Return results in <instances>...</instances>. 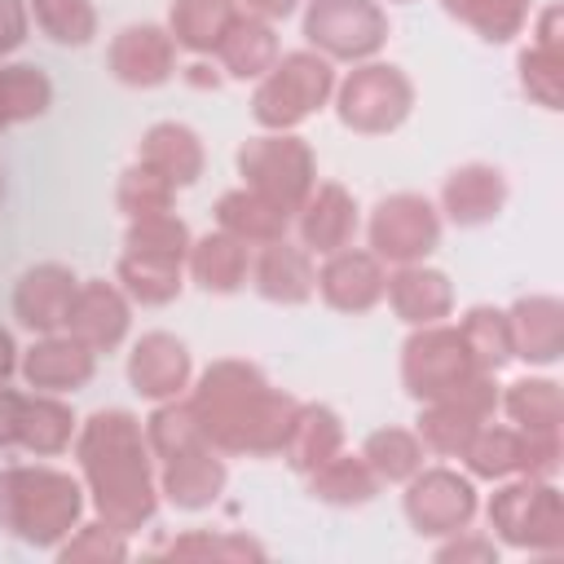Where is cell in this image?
Listing matches in <instances>:
<instances>
[{"mask_svg": "<svg viewBox=\"0 0 564 564\" xmlns=\"http://www.w3.org/2000/svg\"><path fill=\"white\" fill-rule=\"evenodd\" d=\"M198 432L220 454L273 458L295 419V397L273 388L269 375L247 357H220L203 375H194L185 392Z\"/></svg>", "mask_w": 564, "mask_h": 564, "instance_id": "cell-1", "label": "cell"}, {"mask_svg": "<svg viewBox=\"0 0 564 564\" xmlns=\"http://www.w3.org/2000/svg\"><path fill=\"white\" fill-rule=\"evenodd\" d=\"M75 458L84 494L119 533H137L159 511V467L145 441V427L128 410H93L79 419L75 432Z\"/></svg>", "mask_w": 564, "mask_h": 564, "instance_id": "cell-2", "label": "cell"}, {"mask_svg": "<svg viewBox=\"0 0 564 564\" xmlns=\"http://www.w3.org/2000/svg\"><path fill=\"white\" fill-rule=\"evenodd\" d=\"M84 480L70 471L48 463L0 467V529L31 546H57L84 520Z\"/></svg>", "mask_w": 564, "mask_h": 564, "instance_id": "cell-3", "label": "cell"}, {"mask_svg": "<svg viewBox=\"0 0 564 564\" xmlns=\"http://www.w3.org/2000/svg\"><path fill=\"white\" fill-rule=\"evenodd\" d=\"M335 62L304 48L278 53V62L256 79L251 93V119L260 132H295L304 119H313L335 97Z\"/></svg>", "mask_w": 564, "mask_h": 564, "instance_id": "cell-4", "label": "cell"}, {"mask_svg": "<svg viewBox=\"0 0 564 564\" xmlns=\"http://www.w3.org/2000/svg\"><path fill=\"white\" fill-rule=\"evenodd\" d=\"M498 489L485 502V520L498 542L533 555H560L564 551V498L555 480L542 476H507L494 480Z\"/></svg>", "mask_w": 564, "mask_h": 564, "instance_id": "cell-5", "label": "cell"}, {"mask_svg": "<svg viewBox=\"0 0 564 564\" xmlns=\"http://www.w3.org/2000/svg\"><path fill=\"white\" fill-rule=\"evenodd\" d=\"M335 119L348 128V132H361V137H388L397 132L410 110H414V79L397 66V62H383V57H370V62H352L348 75L335 79Z\"/></svg>", "mask_w": 564, "mask_h": 564, "instance_id": "cell-6", "label": "cell"}, {"mask_svg": "<svg viewBox=\"0 0 564 564\" xmlns=\"http://www.w3.org/2000/svg\"><path fill=\"white\" fill-rule=\"evenodd\" d=\"M234 167H238L247 189H256L260 198L278 203L291 216L308 198V189L317 185V154L300 132H256V137H247L234 154Z\"/></svg>", "mask_w": 564, "mask_h": 564, "instance_id": "cell-7", "label": "cell"}, {"mask_svg": "<svg viewBox=\"0 0 564 564\" xmlns=\"http://www.w3.org/2000/svg\"><path fill=\"white\" fill-rule=\"evenodd\" d=\"M300 31L313 53L352 66L383 53L392 22L379 0H304Z\"/></svg>", "mask_w": 564, "mask_h": 564, "instance_id": "cell-8", "label": "cell"}, {"mask_svg": "<svg viewBox=\"0 0 564 564\" xmlns=\"http://www.w3.org/2000/svg\"><path fill=\"white\" fill-rule=\"evenodd\" d=\"M441 212L427 194L397 189L383 194L366 216V247L392 269V264H419L441 247Z\"/></svg>", "mask_w": 564, "mask_h": 564, "instance_id": "cell-9", "label": "cell"}, {"mask_svg": "<svg viewBox=\"0 0 564 564\" xmlns=\"http://www.w3.org/2000/svg\"><path fill=\"white\" fill-rule=\"evenodd\" d=\"M401 489V511L419 538H449L480 516L476 480L449 463H423Z\"/></svg>", "mask_w": 564, "mask_h": 564, "instance_id": "cell-10", "label": "cell"}, {"mask_svg": "<svg viewBox=\"0 0 564 564\" xmlns=\"http://www.w3.org/2000/svg\"><path fill=\"white\" fill-rule=\"evenodd\" d=\"M476 370L463 335L454 322H432V326H410L401 344V388L423 405L449 397L458 383H467Z\"/></svg>", "mask_w": 564, "mask_h": 564, "instance_id": "cell-11", "label": "cell"}, {"mask_svg": "<svg viewBox=\"0 0 564 564\" xmlns=\"http://www.w3.org/2000/svg\"><path fill=\"white\" fill-rule=\"evenodd\" d=\"M388 291V264L370 251V247H339L330 256H322L317 264V300L335 313H370L375 304H383Z\"/></svg>", "mask_w": 564, "mask_h": 564, "instance_id": "cell-12", "label": "cell"}, {"mask_svg": "<svg viewBox=\"0 0 564 564\" xmlns=\"http://www.w3.org/2000/svg\"><path fill=\"white\" fill-rule=\"evenodd\" d=\"M128 388L159 405V401H176L189 392L194 383V357L185 348V339H176L172 330H145L132 339L128 348Z\"/></svg>", "mask_w": 564, "mask_h": 564, "instance_id": "cell-13", "label": "cell"}, {"mask_svg": "<svg viewBox=\"0 0 564 564\" xmlns=\"http://www.w3.org/2000/svg\"><path fill=\"white\" fill-rule=\"evenodd\" d=\"M176 53L181 48L163 22H128L106 44V70L123 88H159L181 70Z\"/></svg>", "mask_w": 564, "mask_h": 564, "instance_id": "cell-14", "label": "cell"}, {"mask_svg": "<svg viewBox=\"0 0 564 564\" xmlns=\"http://www.w3.org/2000/svg\"><path fill=\"white\" fill-rule=\"evenodd\" d=\"M97 375V352L88 344H79L75 335L66 330H53V335H35L22 357H18V379L31 388V392H57V397H70L79 388H88Z\"/></svg>", "mask_w": 564, "mask_h": 564, "instance_id": "cell-15", "label": "cell"}, {"mask_svg": "<svg viewBox=\"0 0 564 564\" xmlns=\"http://www.w3.org/2000/svg\"><path fill=\"white\" fill-rule=\"evenodd\" d=\"M291 225H295V242L308 247V251L322 260V256H330V251L357 242L361 207H357L352 189H344L339 181H317V185L308 189V198L295 207Z\"/></svg>", "mask_w": 564, "mask_h": 564, "instance_id": "cell-16", "label": "cell"}, {"mask_svg": "<svg viewBox=\"0 0 564 564\" xmlns=\"http://www.w3.org/2000/svg\"><path fill=\"white\" fill-rule=\"evenodd\" d=\"M247 282L256 286L260 300L300 308L317 295V256L291 238H273L264 247H251V273Z\"/></svg>", "mask_w": 564, "mask_h": 564, "instance_id": "cell-17", "label": "cell"}, {"mask_svg": "<svg viewBox=\"0 0 564 564\" xmlns=\"http://www.w3.org/2000/svg\"><path fill=\"white\" fill-rule=\"evenodd\" d=\"M79 291V273L62 260H40L18 273L13 282V317L31 335H53L66 326L70 300Z\"/></svg>", "mask_w": 564, "mask_h": 564, "instance_id": "cell-18", "label": "cell"}, {"mask_svg": "<svg viewBox=\"0 0 564 564\" xmlns=\"http://www.w3.org/2000/svg\"><path fill=\"white\" fill-rule=\"evenodd\" d=\"M128 326H132V300L123 295V286L106 278H79V291L70 300L62 330L88 344L93 352H110L128 339Z\"/></svg>", "mask_w": 564, "mask_h": 564, "instance_id": "cell-19", "label": "cell"}, {"mask_svg": "<svg viewBox=\"0 0 564 564\" xmlns=\"http://www.w3.org/2000/svg\"><path fill=\"white\" fill-rule=\"evenodd\" d=\"M507 207V176L494 163H458L436 194V212L441 220L458 225V229H476L498 220Z\"/></svg>", "mask_w": 564, "mask_h": 564, "instance_id": "cell-20", "label": "cell"}, {"mask_svg": "<svg viewBox=\"0 0 564 564\" xmlns=\"http://www.w3.org/2000/svg\"><path fill=\"white\" fill-rule=\"evenodd\" d=\"M383 300H388V308L405 326H432V322H449V313H454V282H449L445 269H436L427 260L392 264Z\"/></svg>", "mask_w": 564, "mask_h": 564, "instance_id": "cell-21", "label": "cell"}, {"mask_svg": "<svg viewBox=\"0 0 564 564\" xmlns=\"http://www.w3.org/2000/svg\"><path fill=\"white\" fill-rule=\"evenodd\" d=\"M229 485L225 454L212 445H194L185 454H172L159 463V498L176 511H203L212 507Z\"/></svg>", "mask_w": 564, "mask_h": 564, "instance_id": "cell-22", "label": "cell"}, {"mask_svg": "<svg viewBox=\"0 0 564 564\" xmlns=\"http://www.w3.org/2000/svg\"><path fill=\"white\" fill-rule=\"evenodd\" d=\"M137 163L154 167L172 189H185L203 176L207 167V150H203V137L181 123V119H159L141 132L137 141Z\"/></svg>", "mask_w": 564, "mask_h": 564, "instance_id": "cell-23", "label": "cell"}, {"mask_svg": "<svg viewBox=\"0 0 564 564\" xmlns=\"http://www.w3.org/2000/svg\"><path fill=\"white\" fill-rule=\"evenodd\" d=\"M511 357L529 366H551L564 352V304L555 295H520L507 308Z\"/></svg>", "mask_w": 564, "mask_h": 564, "instance_id": "cell-24", "label": "cell"}, {"mask_svg": "<svg viewBox=\"0 0 564 564\" xmlns=\"http://www.w3.org/2000/svg\"><path fill=\"white\" fill-rule=\"evenodd\" d=\"M185 273L198 291L207 295H234L247 286V273H251V247L238 242L234 234L225 229H212L203 238L189 242V256H185Z\"/></svg>", "mask_w": 564, "mask_h": 564, "instance_id": "cell-25", "label": "cell"}, {"mask_svg": "<svg viewBox=\"0 0 564 564\" xmlns=\"http://www.w3.org/2000/svg\"><path fill=\"white\" fill-rule=\"evenodd\" d=\"M339 449H344V419L322 401H300L295 419H291V427L282 436V449H278L286 458V467L308 476L313 467H322Z\"/></svg>", "mask_w": 564, "mask_h": 564, "instance_id": "cell-26", "label": "cell"}, {"mask_svg": "<svg viewBox=\"0 0 564 564\" xmlns=\"http://www.w3.org/2000/svg\"><path fill=\"white\" fill-rule=\"evenodd\" d=\"M278 53H282V40H278V26L273 22H264V18H251V13H238L234 22H229V31L220 35V44H216V66H220V75H229V79H260L273 62H278Z\"/></svg>", "mask_w": 564, "mask_h": 564, "instance_id": "cell-27", "label": "cell"}, {"mask_svg": "<svg viewBox=\"0 0 564 564\" xmlns=\"http://www.w3.org/2000/svg\"><path fill=\"white\" fill-rule=\"evenodd\" d=\"M79 419L57 392H22V419H18V449L35 458H57L75 445Z\"/></svg>", "mask_w": 564, "mask_h": 564, "instance_id": "cell-28", "label": "cell"}, {"mask_svg": "<svg viewBox=\"0 0 564 564\" xmlns=\"http://www.w3.org/2000/svg\"><path fill=\"white\" fill-rule=\"evenodd\" d=\"M216 229L234 234L247 247H264V242L291 234V212H282L278 203H269L256 189L238 185V189H225L216 198Z\"/></svg>", "mask_w": 564, "mask_h": 564, "instance_id": "cell-29", "label": "cell"}, {"mask_svg": "<svg viewBox=\"0 0 564 564\" xmlns=\"http://www.w3.org/2000/svg\"><path fill=\"white\" fill-rule=\"evenodd\" d=\"M238 13H242L238 0H172L163 26L176 40V48H185L194 57H212Z\"/></svg>", "mask_w": 564, "mask_h": 564, "instance_id": "cell-30", "label": "cell"}, {"mask_svg": "<svg viewBox=\"0 0 564 564\" xmlns=\"http://www.w3.org/2000/svg\"><path fill=\"white\" fill-rule=\"evenodd\" d=\"M471 480H507V476H524V432L516 423H494L485 419L476 427V436L467 441L463 458Z\"/></svg>", "mask_w": 564, "mask_h": 564, "instance_id": "cell-31", "label": "cell"}, {"mask_svg": "<svg viewBox=\"0 0 564 564\" xmlns=\"http://www.w3.org/2000/svg\"><path fill=\"white\" fill-rule=\"evenodd\" d=\"M498 410L520 432H560L564 427L560 383L555 379H542V375H520L507 388H498Z\"/></svg>", "mask_w": 564, "mask_h": 564, "instance_id": "cell-32", "label": "cell"}, {"mask_svg": "<svg viewBox=\"0 0 564 564\" xmlns=\"http://www.w3.org/2000/svg\"><path fill=\"white\" fill-rule=\"evenodd\" d=\"M308 494L317 498V502H326V507H366L383 485H379V476L370 471V463L361 458V454H352V449H339V454H330L322 467H313L308 476Z\"/></svg>", "mask_w": 564, "mask_h": 564, "instance_id": "cell-33", "label": "cell"}, {"mask_svg": "<svg viewBox=\"0 0 564 564\" xmlns=\"http://www.w3.org/2000/svg\"><path fill=\"white\" fill-rule=\"evenodd\" d=\"M357 454L370 463V471L379 476V485H405V480L427 463V449H423L419 432H414V427H397V423L375 427V432L361 441Z\"/></svg>", "mask_w": 564, "mask_h": 564, "instance_id": "cell-34", "label": "cell"}, {"mask_svg": "<svg viewBox=\"0 0 564 564\" xmlns=\"http://www.w3.org/2000/svg\"><path fill=\"white\" fill-rule=\"evenodd\" d=\"M115 282L123 286V295L141 308H163L181 295L185 286V264H167V260H150V256H132L123 251L115 264Z\"/></svg>", "mask_w": 564, "mask_h": 564, "instance_id": "cell-35", "label": "cell"}, {"mask_svg": "<svg viewBox=\"0 0 564 564\" xmlns=\"http://www.w3.org/2000/svg\"><path fill=\"white\" fill-rule=\"evenodd\" d=\"M441 9L485 44H511L533 18V0H441Z\"/></svg>", "mask_w": 564, "mask_h": 564, "instance_id": "cell-36", "label": "cell"}, {"mask_svg": "<svg viewBox=\"0 0 564 564\" xmlns=\"http://www.w3.org/2000/svg\"><path fill=\"white\" fill-rule=\"evenodd\" d=\"M53 106V79L35 62H0V115L4 123H31L48 115Z\"/></svg>", "mask_w": 564, "mask_h": 564, "instance_id": "cell-37", "label": "cell"}, {"mask_svg": "<svg viewBox=\"0 0 564 564\" xmlns=\"http://www.w3.org/2000/svg\"><path fill=\"white\" fill-rule=\"evenodd\" d=\"M458 335H463V344H467V352H471V361H476V370H485V375H498L507 361H516L511 357V330H507V308H494V304H471L458 322Z\"/></svg>", "mask_w": 564, "mask_h": 564, "instance_id": "cell-38", "label": "cell"}, {"mask_svg": "<svg viewBox=\"0 0 564 564\" xmlns=\"http://www.w3.org/2000/svg\"><path fill=\"white\" fill-rule=\"evenodd\" d=\"M485 419H476L471 410L454 405V401H423L419 405V419H414V432L423 441V449L432 458H463L467 441L476 436Z\"/></svg>", "mask_w": 564, "mask_h": 564, "instance_id": "cell-39", "label": "cell"}, {"mask_svg": "<svg viewBox=\"0 0 564 564\" xmlns=\"http://www.w3.org/2000/svg\"><path fill=\"white\" fill-rule=\"evenodd\" d=\"M189 225L176 212H154V216H137L123 229V251L132 256H150V260H167V264H185L189 256Z\"/></svg>", "mask_w": 564, "mask_h": 564, "instance_id": "cell-40", "label": "cell"}, {"mask_svg": "<svg viewBox=\"0 0 564 564\" xmlns=\"http://www.w3.org/2000/svg\"><path fill=\"white\" fill-rule=\"evenodd\" d=\"M26 9H31V26L62 48H84L97 40L93 0H26Z\"/></svg>", "mask_w": 564, "mask_h": 564, "instance_id": "cell-41", "label": "cell"}, {"mask_svg": "<svg viewBox=\"0 0 564 564\" xmlns=\"http://www.w3.org/2000/svg\"><path fill=\"white\" fill-rule=\"evenodd\" d=\"M141 427H145V441H150L154 463H163V458H172V454H185V449H194V445H207L185 397L159 401V405L150 410V419H141Z\"/></svg>", "mask_w": 564, "mask_h": 564, "instance_id": "cell-42", "label": "cell"}, {"mask_svg": "<svg viewBox=\"0 0 564 564\" xmlns=\"http://www.w3.org/2000/svg\"><path fill=\"white\" fill-rule=\"evenodd\" d=\"M53 555L62 560V564H119V560H128V533H119V529H110L106 520H79L57 546H53Z\"/></svg>", "mask_w": 564, "mask_h": 564, "instance_id": "cell-43", "label": "cell"}, {"mask_svg": "<svg viewBox=\"0 0 564 564\" xmlns=\"http://www.w3.org/2000/svg\"><path fill=\"white\" fill-rule=\"evenodd\" d=\"M163 560H264V546L247 533L234 529H189L181 538H172L163 551Z\"/></svg>", "mask_w": 564, "mask_h": 564, "instance_id": "cell-44", "label": "cell"}, {"mask_svg": "<svg viewBox=\"0 0 564 564\" xmlns=\"http://www.w3.org/2000/svg\"><path fill=\"white\" fill-rule=\"evenodd\" d=\"M172 203H176V189L154 172V167H145V163H128L123 172H119V181H115V207L128 216V220H137V216H154V212H172Z\"/></svg>", "mask_w": 564, "mask_h": 564, "instance_id": "cell-45", "label": "cell"}, {"mask_svg": "<svg viewBox=\"0 0 564 564\" xmlns=\"http://www.w3.org/2000/svg\"><path fill=\"white\" fill-rule=\"evenodd\" d=\"M516 66H520V88H524V97H533V101L546 106V110H560V106H564V53L524 44L520 57H516Z\"/></svg>", "mask_w": 564, "mask_h": 564, "instance_id": "cell-46", "label": "cell"}, {"mask_svg": "<svg viewBox=\"0 0 564 564\" xmlns=\"http://www.w3.org/2000/svg\"><path fill=\"white\" fill-rule=\"evenodd\" d=\"M441 564H494L502 551H498V542H494V533H485V529H458V533H449V538H441L436 542V551H432Z\"/></svg>", "mask_w": 564, "mask_h": 564, "instance_id": "cell-47", "label": "cell"}, {"mask_svg": "<svg viewBox=\"0 0 564 564\" xmlns=\"http://www.w3.org/2000/svg\"><path fill=\"white\" fill-rule=\"evenodd\" d=\"M31 35V9L26 0H0V62H9Z\"/></svg>", "mask_w": 564, "mask_h": 564, "instance_id": "cell-48", "label": "cell"}, {"mask_svg": "<svg viewBox=\"0 0 564 564\" xmlns=\"http://www.w3.org/2000/svg\"><path fill=\"white\" fill-rule=\"evenodd\" d=\"M18 419H22V388L0 383V454L18 449Z\"/></svg>", "mask_w": 564, "mask_h": 564, "instance_id": "cell-49", "label": "cell"}, {"mask_svg": "<svg viewBox=\"0 0 564 564\" xmlns=\"http://www.w3.org/2000/svg\"><path fill=\"white\" fill-rule=\"evenodd\" d=\"M564 9L560 4H546L538 18H533V40L529 44H538V48H555V53H564Z\"/></svg>", "mask_w": 564, "mask_h": 564, "instance_id": "cell-50", "label": "cell"}, {"mask_svg": "<svg viewBox=\"0 0 564 564\" xmlns=\"http://www.w3.org/2000/svg\"><path fill=\"white\" fill-rule=\"evenodd\" d=\"M238 9L278 26V22H286V18H295V13L304 9V0H238Z\"/></svg>", "mask_w": 564, "mask_h": 564, "instance_id": "cell-51", "label": "cell"}, {"mask_svg": "<svg viewBox=\"0 0 564 564\" xmlns=\"http://www.w3.org/2000/svg\"><path fill=\"white\" fill-rule=\"evenodd\" d=\"M18 357H22V348H18L13 330L0 326V383H9V379L18 375Z\"/></svg>", "mask_w": 564, "mask_h": 564, "instance_id": "cell-52", "label": "cell"}, {"mask_svg": "<svg viewBox=\"0 0 564 564\" xmlns=\"http://www.w3.org/2000/svg\"><path fill=\"white\" fill-rule=\"evenodd\" d=\"M181 75H185V79H189L194 88H220V79H225V75H220V66H207L203 57H198L194 66H185Z\"/></svg>", "mask_w": 564, "mask_h": 564, "instance_id": "cell-53", "label": "cell"}, {"mask_svg": "<svg viewBox=\"0 0 564 564\" xmlns=\"http://www.w3.org/2000/svg\"><path fill=\"white\" fill-rule=\"evenodd\" d=\"M0 203H4V167H0Z\"/></svg>", "mask_w": 564, "mask_h": 564, "instance_id": "cell-54", "label": "cell"}, {"mask_svg": "<svg viewBox=\"0 0 564 564\" xmlns=\"http://www.w3.org/2000/svg\"><path fill=\"white\" fill-rule=\"evenodd\" d=\"M4 128H9V123H4V115H0V132H4Z\"/></svg>", "mask_w": 564, "mask_h": 564, "instance_id": "cell-55", "label": "cell"}, {"mask_svg": "<svg viewBox=\"0 0 564 564\" xmlns=\"http://www.w3.org/2000/svg\"><path fill=\"white\" fill-rule=\"evenodd\" d=\"M392 4H410V0H392Z\"/></svg>", "mask_w": 564, "mask_h": 564, "instance_id": "cell-56", "label": "cell"}]
</instances>
